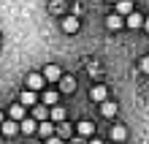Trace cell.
<instances>
[{
	"instance_id": "cell-12",
	"label": "cell",
	"mask_w": 149,
	"mask_h": 144,
	"mask_svg": "<svg viewBox=\"0 0 149 144\" xmlns=\"http://www.w3.org/2000/svg\"><path fill=\"white\" fill-rule=\"evenodd\" d=\"M38 136H43V139H49V136H54V125H52L49 120H43V122H38Z\"/></svg>"
},
{
	"instance_id": "cell-15",
	"label": "cell",
	"mask_w": 149,
	"mask_h": 144,
	"mask_svg": "<svg viewBox=\"0 0 149 144\" xmlns=\"http://www.w3.org/2000/svg\"><path fill=\"white\" fill-rule=\"evenodd\" d=\"M117 14H122V16L133 14V3L130 0H117Z\"/></svg>"
},
{
	"instance_id": "cell-17",
	"label": "cell",
	"mask_w": 149,
	"mask_h": 144,
	"mask_svg": "<svg viewBox=\"0 0 149 144\" xmlns=\"http://www.w3.org/2000/svg\"><path fill=\"white\" fill-rule=\"evenodd\" d=\"M11 120H16V122L24 120V106H22V103H14V106H11Z\"/></svg>"
},
{
	"instance_id": "cell-27",
	"label": "cell",
	"mask_w": 149,
	"mask_h": 144,
	"mask_svg": "<svg viewBox=\"0 0 149 144\" xmlns=\"http://www.w3.org/2000/svg\"><path fill=\"white\" fill-rule=\"evenodd\" d=\"M109 3H117V0H109Z\"/></svg>"
},
{
	"instance_id": "cell-5",
	"label": "cell",
	"mask_w": 149,
	"mask_h": 144,
	"mask_svg": "<svg viewBox=\"0 0 149 144\" xmlns=\"http://www.w3.org/2000/svg\"><path fill=\"white\" fill-rule=\"evenodd\" d=\"M19 103H22V106H36V103H38L36 90H27V87H24V93L19 95Z\"/></svg>"
},
{
	"instance_id": "cell-4",
	"label": "cell",
	"mask_w": 149,
	"mask_h": 144,
	"mask_svg": "<svg viewBox=\"0 0 149 144\" xmlns=\"http://www.w3.org/2000/svg\"><path fill=\"white\" fill-rule=\"evenodd\" d=\"M90 98L92 101H98V103H103L109 98V90H106V84H95L92 90H90Z\"/></svg>"
},
{
	"instance_id": "cell-8",
	"label": "cell",
	"mask_w": 149,
	"mask_h": 144,
	"mask_svg": "<svg viewBox=\"0 0 149 144\" xmlns=\"http://www.w3.org/2000/svg\"><path fill=\"white\" fill-rule=\"evenodd\" d=\"M43 79H46V82H60L63 74H60L57 65H46V68H43Z\"/></svg>"
},
{
	"instance_id": "cell-11",
	"label": "cell",
	"mask_w": 149,
	"mask_h": 144,
	"mask_svg": "<svg viewBox=\"0 0 149 144\" xmlns=\"http://www.w3.org/2000/svg\"><path fill=\"white\" fill-rule=\"evenodd\" d=\"M117 109H119V106L114 103V101H109V98L100 103V114H103V117H114V114H117Z\"/></svg>"
},
{
	"instance_id": "cell-25",
	"label": "cell",
	"mask_w": 149,
	"mask_h": 144,
	"mask_svg": "<svg viewBox=\"0 0 149 144\" xmlns=\"http://www.w3.org/2000/svg\"><path fill=\"white\" fill-rule=\"evenodd\" d=\"M71 144H84V141H81V139H73V141H71Z\"/></svg>"
},
{
	"instance_id": "cell-7",
	"label": "cell",
	"mask_w": 149,
	"mask_h": 144,
	"mask_svg": "<svg viewBox=\"0 0 149 144\" xmlns=\"http://www.w3.org/2000/svg\"><path fill=\"white\" fill-rule=\"evenodd\" d=\"M19 131L27 133V136H30V133H38V120H36V117H33V120H30V117H27V120H22L19 122Z\"/></svg>"
},
{
	"instance_id": "cell-9",
	"label": "cell",
	"mask_w": 149,
	"mask_h": 144,
	"mask_svg": "<svg viewBox=\"0 0 149 144\" xmlns=\"http://www.w3.org/2000/svg\"><path fill=\"white\" fill-rule=\"evenodd\" d=\"M63 30L65 33H76L79 30V16L76 14H71V16H65V19H63Z\"/></svg>"
},
{
	"instance_id": "cell-14",
	"label": "cell",
	"mask_w": 149,
	"mask_h": 144,
	"mask_svg": "<svg viewBox=\"0 0 149 144\" xmlns=\"http://www.w3.org/2000/svg\"><path fill=\"white\" fill-rule=\"evenodd\" d=\"M60 90H63V93H73L76 90V79L73 76H63L60 79Z\"/></svg>"
},
{
	"instance_id": "cell-1",
	"label": "cell",
	"mask_w": 149,
	"mask_h": 144,
	"mask_svg": "<svg viewBox=\"0 0 149 144\" xmlns=\"http://www.w3.org/2000/svg\"><path fill=\"white\" fill-rule=\"evenodd\" d=\"M76 133H79L81 139H92V133H95V125H92L90 120H81V122L76 125Z\"/></svg>"
},
{
	"instance_id": "cell-24",
	"label": "cell",
	"mask_w": 149,
	"mask_h": 144,
	"mask_svg": "<svg viewBox=\"0 0 149 144\" xmlns=\"http://www.w3.org/2000/svg\"><path fill=\"white\" fill-rule=\"evenodd\" d=\"M90 144H103V141L100 139H90Z\"/></svg>"
},
{
	"instance_id": "cell-19",
	"label": "cell",
	"mask_w": 149,
	"mask_h": 144,
	"mask_svg": "<svg viewBox=\"0 0 149 144\" xmlns=\"http://www.w3.org/2000/svg\"><path fill=\"white\" fill-rule=\"evenodd\" d=\"M33 114H36L38 122H43V120L49 117V109H46V106H41V103H36V112H33Z\"/></svg>"
},
{
	"instance_id": "cell-2",
	"label": "cell",
	"mask_w": 149,
	"mask_h": 144,
	"mask_svg": "<svg viewBox=\"0 0 149 144\" xmlns=\"http://www.w3.org/2000/svg\"><path fill=\"white\" fill-rule=\"evenodd\" d=\"M144 19H146V16H141L138 11H133V14L125 16V25H127L130 30H136V27H144Z\"/></svg>"
},
{
	"instance_id": "cell-23",
	"label": "cell",
	"mask_w": 149,
	"mask_h": 144,
	"mask_svg": "<svg viewBox=\"0 0 149 144\" xmlns=\"http://www.w3.org/2000/svg\"><path fill=\"white\" fill-rule=\"evenodd\" d=\"M144 27H146V33H149V16H146V19H144Z\"/></svg>"
},
{
	"instance_id": "cell-10",
	"label": "cell",
	"mask_w": 149,
	"mask_h": 144,
	"mask_svg": "<svg viewBox=\"0 0 149 144\" xmlns=\"http://www.w3.org/2000/svg\"><path fill=\"white\" fill-rule=\"evenodd\" d=\"M0 131H3V136H16V133H19V122H16V120H8V122L0 125Z\"/></svg>"
},
{
	"instance_id": "cell-20",
	"label": "cell",
	"mask_w": 149,
	"mask_h": 144,
	"mask_svg": "<svg viewBox=\"0 0 149 144\" xmlns=\"http://www.w3.org/2000/svg\"><path fill=\"white\" fill-rule=\"evenodd\" d=\"M57 133H60V139H71V133H73V128L68 122H60V128H57Z\"/></svg>"
},
{
	"instance_id": "cell-13",
	"label": "cell",
	"mask_w": 149,
	"mask_h": 144,
	"mask_svg": "<svg viewBox=\"0 0 149 144\" xmlns=\"http://www.w3.org/2000/svg\"><path fill=\"white\" fill-rule=\"evenodd\" d=\"M111 139L114 141H125L127 139V128L125 125H111Z\"/></svg>"
},
{
	"instance_id": "cell-18",
	"label": "cell",
	"mask_w": 149,
	"mask_h": 144,
	"mask_svg": "<svg viewBox=\"0 0 149 144\" xmlns=\"http://www.w3.org/2000/svg\"><path fill=\"white\" fill-rule=\"evenodd\" d=\"M57 101H60V93H57V90H46V93H43V103L54 106Z\"/></svg>"
},
{
	"instance_id": "cell-6",
	"label": "cell",
	"mask_w": 149,
	"mask_h": 144,
	"mask_svg": "<svg viewBox=\"0 0 149 144\" xmlns=\"http://www.w3.org/2000/svg\"><path fill=\"white\" fill-rule=\"evenodd\" d=\"M106 27H109V30H119V27H125V19H122V14H109V16H106Z\"/></svg>"
},
{
	"instance_id": "cell-26",
	"label": "cell",
	"mask_w": 149,
	"mask_h": 144,
	"mask_svg": "<svg viewBox=\"0 0 149 144\" xmlns=\"http://www.w3.org/2000/svg\"><path fill=\"white\" fill-rule=\"evenodd\" d=\"M0 125H3V114H0Z\"/></svg>"
},
{
	"instance_id": "cell-16",
	"label": "cell",
	"mask_w": 149,
	"mask_h": 144,
	"mask_svg": "<svg viewBox=\"0 0 149 144\" xmlns=\"http://www.w3.org/2000/svg\"><path fill=\"white\" fill-rule=\"evenodd\" d=\"M49 117H52V122H63L65 120V109H63V106H52Z\"/></svg>"
},
{
	"instance_id": "cell-3",
	"label": "cell",
	"mask_w": 149,
	"mask_h": 144,
	"mask_svg": "<svg viewBox=\"0 0 149 144\" xmlns=\"http://www.w3.org/2000/svg\"><path fill=\"white\" fill-rule=\"evenodd\" d=\"M46 84V79H43V74H27V90H38Z\"/></svg>"
},
{
	"instance_id": "cell-22",
	"label": "cell",
	"mask_w": 149,
	"mask_h": 144,
	"mask_svg": "<svg viewBox=\"0 0 149 144\" xmlns=\"http://www.w3.org/2000/svg\"><path fill=\"white\" fill-rule=\"evenodd\" d=\"M46 144H63V139H60V136H49Z\"/></svg>"
},
{
	"instance_id": "cell-21",
	"label": "cell",
	"mask_w": 149,
	"mask_h": 144,
	"mask_svg": "<svg viewBox=\"0 0 149 144\" xmlns=\"http://www.w3.org/2000/svg\"><path fill=\"white\" fill-rule=\"evenodd\" d=\"M138 65H141V71H144V74H149V55H144V57H141V63H138Z\"/></svg>"
}]
</instances>
